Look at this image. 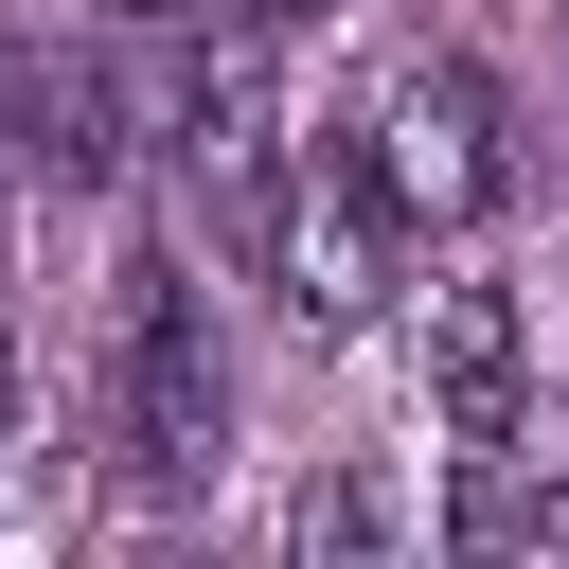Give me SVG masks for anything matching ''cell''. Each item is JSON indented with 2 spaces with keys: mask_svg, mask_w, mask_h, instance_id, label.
<instances>
[{
  "mask_svg": "<svg viewBox=\"0 0 569 569\" xmlns=\"http://www.w3.org/2000/svg\"><path fill=\"white\" fill-rule=\"evenodd\" d=\"M391 178H373V142L356 124H320L302 160H284V196H267V284L302 302V320H373L391 302Z\"/></svg>",
  "mask_w": 569,
  "mask_h": 569,
  "instance_id": "4",
  "label": "cell"
},
{
  "mask_svg": "<svg viewBox=\"0 0 569 569\" xmlns=\"http://www.w3.org/2000/svg\"><path fill=\"white\" fill-rule=\"evenodd\" d=\"M284 533H302V551H320V569H356V551H373V533H391V498H373V480H356V462H338V480H302V516H284Z\"/></svg>",
  "mask_w": 569,
  "mask_h": 569,
  "instance_id": "8",
  "label": "cell"
},
{
  "mask_svg": "<svg viewBox=\"0 0 569 569\" xmlns=\"http://www.w3.org/2000/svg\"><path fill=\"white\" fill-rule=\"evenodd\" d=\"M231 18H249V36H302V18H338V0H231Z\"/></svg>",
  "mask_w": 569,
  "mask_h": 569,
  "instance_id": "9",
  "label": "cell"
},
{
  "mask_svg": "<svg viewBox=\"0 0 569 569\" xmlns=\"http://www.w3.org/2000/svg\"><path fill=\"white\" fill-rule=\"evenodd\" d=\"M551 36H569V0H551Z\"/></svg>",
  "mask_w": 569,
  "mask_h": 569,
  "instance_id": "11",
  "label": "cell"
},
{
  "mask_svg": "<svg viewBox=\"0 0 569 569\" xmlns=\"http://www.w3.org/2000/svg\"><path fill=\"white\" fill-rule=\"evenodd\" d=\"M107 18H124V36H142V18H160V0H107Z\"/></svg>",
  "mask_w": 569,
  "mask_h": 569,
  "instance_id": "10",
  "label": "cell"
},
{
  "mask_svg": "<svg viewBox=\"0 0 569 569\" xmlns=\"http://www.w3.org/2000/svg\"><path fill=\"white\" fill-rule=\"evenodd\" d=\"M445 533L462 551H516V533H569V409H498L480 445H462V498H445Z\"/></svg>",
  "mask_w": 569,
  "mask_h": 569,
  "instance_id": "6",
  "label": "cell"
},
{
  "mask_svg": "<svg viewBox=\"0 0 569 569\" xmlns=\"http://www.w3.org/2000/svg\"><path fill=\"white\" fill-rule=\"evenodd\" d=\"M516 391H533V356H516V284H445V302H427V427L480 445Z\"/></svg>",
  "mask_w": 569,
  "mask_h": 569,
  "instance_id": "7",
  "label": "cell"
},
{
  "mask_svg": "<svg viewBox=\"0 0 569 569\" xmlns=\"http://www.w3.org/2000/svg\"><path fill=\"white\" fill-rule=\"evenodd\" d=\"M356 142H373V178H391V213L409 231H480L498 213V89L462 71V53H391L373 71V107H356Z\"/></svg>",
  "mask_w": 569,
  "mask_h": 569,
  "instance_id": "3",
  "label": "cell"
},
{
  "mask_svg": "<svg viewBox=\"0 0 569 569\" xmlns=\"http://www.w3.org/2000/svg\"><path fill=\"white\" fill-rule=\"evenodd\" d=\"M0 142H18L53 196L124 178V142H142V53H0Z\"/></svg>",
  "mask_w": 569,
  "mask_h": 569,
  "instance_id": "5",
  "label": "cell"
},
{
  "mask_svg": "<svg viewBox=\"0 0 569 569\" xmlns=\"http://www.w3.org/2000/svg\"><path fill=\"white\" fill-rule=\"evenodd\" d=\"M124 53H142V142H178V178L267 249V196H284V178H267V142H284V124H267V36H249V18H178V0H160Z\"/></svg>",
  "mask_w": 569,
  "mask_h": 569,
  "instance_id": "1",
  "label": "cell"
},
{
  "mask_svg": "<svg viewBox=\"0 0 569 569\" xmlns=\"http://www.w3.org/2000/svg\"><path fill=\"white\" fill-rule=\"evenodd\" d=\"M213 427H231V373H213V338H196V284L142 249L124 302H107V462H124L142 498H196V480H213Z\"/></svg>",
  "mask_w": 569,
  "mask_h": 569,
  "instance_id": "2",
  "label": "cell"
}]
</instances>
